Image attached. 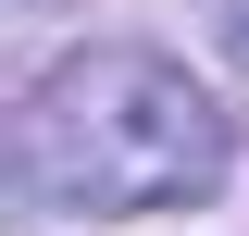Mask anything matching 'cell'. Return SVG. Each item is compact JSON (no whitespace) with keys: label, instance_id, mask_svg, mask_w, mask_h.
<instances>
[{"label":"cell","instance_id":"obj_1","mask_svg":"<svg viewBox=\"0 0 249 236\" xmlns=\"http://www.w3.org/2000/svg\"><path fill=\"white\" fill-rule=\"evenodd\" d=\"M25 186L50 211H88V224L187 211V199L224 186V112L162 50H88L25 112Z\"/></svg>","mask_w":249,"mask_h":236},{"label":"cell","instance_id":"obj_2","mask_svg":"<svg viewBox=\"0 0 249 236\" xmlns=\"http://www.w3.org/2000/svg\"><path fill=\"white\" fill-rule=\"evenodd\" d=\"M212 37H224V50L249 62V0H212Z\"/></svg>","mask_w":249,"mask_h":236}]
</instances>
